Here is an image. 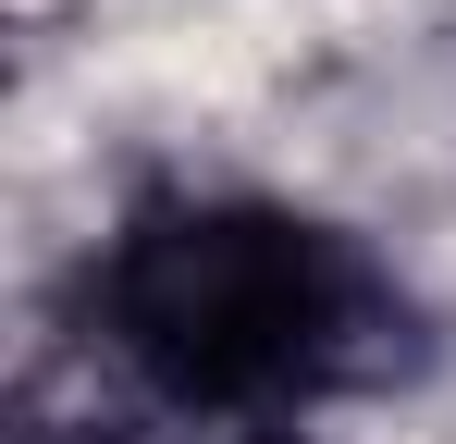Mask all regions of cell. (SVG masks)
<instances>
[{"mask_svg":"<svg viewBox=\"0 0 456 444\" xmlns=\"http://www.w3.org/2000/svg\"><path fill=\"white\" fill-rule=\"evenodd\" d=\"M111 358L173 407L284 420L333 407L407 358V296L358 234L272 198H149L99 259Z\"/></svg>","mask_w":456,"mask_h":444,"instance_id":"1","label":"cell"}]
</instances>
